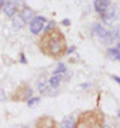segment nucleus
I'll use <instances>...</instances> for the list:
<instances>
[{
    "label": "nucleus",
    "instance_id": "nucleus-7",
    "mask_svg": "<svg viewBox=\"0 0 120 128\" xmlns=\"http://www.w3.org/2000/svg\"><path fill=\"white\" fill-rule=\"evenodd\" d=\"M110 4V0H95V10L98 13H100V14H105V12L107 10V7H109Z\"/></svg>",
    "mask_w": 120,
    "mask_h": 128
},
{
    "label": "nucleus",
    "instance_id": "nucleus-11",
    "mask_svg": "<svg viewBox=\"0 0 120 128\" xmlns=\"http://www.w3.org/2000/svg\"><path fill=\"white\" fill-rule=\"evenodd\" d=\"M61 78L59 75H54L51 79H49V84H51V87H54V89H56V87L59 86V82H61Z\"/></svg>",
    "mask_w": 120,
    "mask_h": 128
},
{
    "label": "nucleus",
    "instance_id": "nucleus-5",
    "mask_svg": "<svg viewBox=\"0 0 120 128\" xmlns=\"http://www.w3.org/2000/svg\"><path fill=\"white\" fill-rule=\"evenodd\" d=\"M44 24H45L44 17H41V16L34 17V18L31 20V23H30V31L33 32V34H38V32L44 28Z\"/></svg>",
    "mask_w": 120,
    "mask_h": 128
},
{
    "label": "nucleus",
    "instance_id": "nucleus-6",
    "mask_svg": "<svg viewBox=\"0 0 120 128\" xmlns=\"http://www.w3.org/2000/svg\"><path fill=\"white\" fill-rule=\"evenodd\" d=\"M93 31H95V34L98 35V37L100 38L102 41L110 42L113 38H114V35H112V32H107V31H106L103 27H100L99 24H96V26L93 27Z\"/></svg>",
    "mask_w": 120,
    "mask_h": 128
},
{
    "label": "nucleus",
    "instance_id": "nucleus-17",
    "mask_svg": "<svg viewBox=\"0 0 120 128\" xmlns=\"http://www.w3.org/2000/svg\"><path fill=\"white\" fill-rule=\"evenodd\" d=\"M20 60H21L23 64H26V62H27V60H26V58H24V55H23V54L20 55Z\"/></svg>",
    "mask_w": 120,
    "mask_h": 128
},
{
    "label": "nucleus",
    "instance_id": "nucleus-20",
    "mask_svg": "<svg viewBox=\"0 0 120 128\" xmlns=\"http://www.w3.org/2000/svg\"><path fill=\"white\" fill-rule=\"evenodd\" d=\"M69 23H71L69 20H64V21H62V24H65V26H69Z\"/></svg>",
    "mask_w": 120,
    "mask_h": 128
},
{
    "label": "nucleus",
    "instance_id": "nucleus-19",
    "mask_svg": "<svg viewBox=\"0 0 120 128\" xmlns=\"http://www.w3.org/2000/svg\"><path fill=\"white\" fill-rule=\"evenodd\" d=\"M0 100H4V94H3V92H2V89H0Z\"/></svg>",
    "mask_w": 120,
    "mask_h": 128
},
{
    "label": "nucleus",
    "instance_id": "nucleus-4",
    "mask_svg": "<svg viewBox=\"0 0 120 128\" xmlns=\"http://www.w3.org/2000/svg\"><path fill=\"white\" fill-rule=\"evenodd\" d=\"M35 128H56V121L51 116H42L35 121Z\"/></svg>",
    "mask_w": 120,
    "mask_h": 128
},
{
    "label": "nucleus",
    "instance_id": "nucleus-22",
    "mask_svg": "<svg viewBox=\"0 0 120 128\" xmlns=\"http://www.w3.org/2000/svg\"><path fill=\"white\" fill-rule=\"evenodd\" d=\"M117 48H120V42H119V46H117Z\"/></svg>",
    "mask_w": 120,
    "mask_h": 128
},
{
    "label": "nucleus",
    "instance_id": "nucleus-3",
    "mask_svg": "<svg viewBox=\"0 0 120 128\" xmlns=\"http://www.w3.org/2000/svg\"><path fill=\"white\" fill-rule=\"evenodd\" d=\"M33 94V90L27 84H21V86L17 87V90L14 92V94L11 96V100L13 102H24Z\"/></svg>",
    "mask_w": 120,
    "mask_h": 128
},
{
    "label": "nucleus",
    "instance_id": "nucleus-16",
    "mask_svg": "<svg viewBox=\"0 0 120 128\" xmlns=\"http://www.w3.org/2000/svg\"><path fill=\"white\" fill-rule=\"evenodd\" d=\"M38 87H40V92H44V89H45V83H42V82H41Z\"/></svg>",
    "mask_w": 120,
    "mask_h": 128
},
{
    "label": "nucleus",
    "instance_id": "nucleus-15",
    "mask_svg": "<svg viewBox=\"0 0 120 128\" xmlns=\"http://www.w3.org/2000/svg\"><path fill=\"white\" fill-rule=\"evenodd\" d=\"M64 128H72V122L69 120H67V121H65V127Z\"/></svg>",
    "mask_w": 120,
    "mask_h": 128
},
{
    "label": "nucleus",
    "instance_id": "nucleus-23",
    "mask_svg": "<svg viewBox=\"0 0 120 128\" xmlns=\"http://www.w3.org/2000/svg\"><path fill=\"white\" fill-rule=\"evenodd\" d=\"M103 128H105V127H103ZM106 128H107V127H106Z\"/></svg>",
    "mask_w": 120,
    "mask_h": 128
},
{
    "label": "nucleus",
    "instance_id": "nucleus-21",
    "mask_svg": "<svg viewBox=\"0 0 120 128\" xmlns=\"http://www.w3.org/2000/svg\"><path fill=\"white\" fill-rule=\"evenodd\" d=\"M3 6H4V0H0V8L3 7Z\"/></svg>",
    "mask_w": 120,
    "mask_h": 128
},
{
    "label": "nucleus",
    "instance_id": "nucleus-12",
    "mask_svg": "<svg viewBox=\"0 0 120 128\" xmlns=\"http://www.w3.org/2000/svg\"><path fill=\"white\" fill-rule=\"evenodd\" d=\"M67 70V68H65V65L64 64H59L58 66H56L55 72H54V75H59V73H62V72Z\"/></svg>",
    "mask_w": 120,
    "mask_h": 128
},
{
    "label": "nucleus",
    "instance_id": "nucleus-9",
    "mask_svg": "<svg viewBox=\"0 0 120 128\" xmlns=\"http://www.w3.org/2000/svg\"><path fill=\"white\" fill-rule=\"evenodd\" d=\"M4 8V13H6V16H9V17H13L16 13V6L14 3H11V2H7V3L3 6Z\"/></svg>",
    "mask_w": 120,
    "mask_h": 128
},
{
    "label": "nucleus",
    "instance_id": "nucleus-1",
    "mask_svg": "<svg viewBox=\"0 0 120 128\" xmlns=\"http://www.w3.org/2000/svg\"><path fill=\"white\" fill-rule=\"evenodd\" d=\"M38 46L45 56L49 58H61L68 51L67 38L58 28H49L45 31V34L38 41Z\"/></svg>",
    "mask_w": 120,
    "mask_h": 128
},
{
    "label": "nucleus",
    "instance_id": "nucleus-10",
    "mask_svg": "<svg viewBox=\"0 0 120 128\" xmlns=\"http://www.w3.org/2000/svg\"><path fill=\"white\" fill-rule=\"evenodd\" d=\"M109 56L112 59H116V60H120V48H113V49H109Z\"/></svg>",
    "mask_w": 120,
    "mask_h": 128
},
{
    "label": "nucleus",
    "instance_id": "nucleus-13",
    "mask_svg": "<svg viewBox=\"0 0 120 128\" xmlns=\"http://www.w3.org/2000/svg\"><path fill=\"white\" fill-rule=\"evenodd\" d=\"M38 102H40V98H38V97L30 98V100H28V106H30V107H34V106H37Z\"/></svg>",
    "mask_w": 120,
    "mask_h": 128
},
{
    "label": "nucleus",
    "instance_id": "nucleus-2",
    "mask_svg": "<svg viewBox=\"0 0 120 128\" xmlns=\"http://www.w3.org/2000/svg\"><path fill=\"white\" fill-rule=\"evenodd\" d=\"M103 127H105V114L99 108L83 111L75 122V128H103Z\"/></svg>",
    "mask_w": 120,
    "mask_h": 128
},
{
    "label": "nucleus",
    "instance_id": "nucleus-8",
    "mask_svg": "<svg viewBox=\"0 0 120 128\" xmlns=\"http://www.w3.org/2000/svg\"><path fill=\"white\" fill-rule=\"evenodd\" d=\"M20 18L23 21H31L33 20V10L28 7H24L21 10V13H20Z\"/></svg>",
    "mask_w": 120,
    "mask_h": 128
},
{
    "label": "nucleus",
    "instance_id": "nucleus-18",
    "mask_svg": "<svg viewBox=\"0 0 120 128\" xmlns=\"http://www.w3.org/2000/svg\"><path fill=\"white\" fill-rule=\"evenodd\" d=\"M112 79H113V80H116L117 83H120V78H119V76H112Z\"/></svg>",
    "mask_w": 120,
    "mask_h": 128
},
{
    "label": "nucleus",
    "instance_id": "nucleus-14",
    "mask_svg": "<svg viewBox=\"0 0 120 128\" xmlns=\"http://www.w3.org/2000/svg\"><path fill=\"white\" fill-rule=\"evenodd\" d=\"M23 24H24V23H20V18H14V27H16V28H19L20 26L23 27Z\"/></svg>",
    "mask_w": 120,
    "mask_h": 128
}]
</instances>
